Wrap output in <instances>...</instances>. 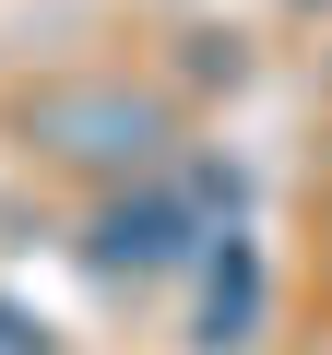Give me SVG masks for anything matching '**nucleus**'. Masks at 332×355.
Wrapping results in <instances>:
<instances>
[{
    "label": "nucleus",
    "instance_id": "f03ea898",
    "mask_svg": "<svg viewBox=\"0 0 332 355\" xmlns=\"http://www.w3.org/2000/svg\"><path fill=\"white\" fill-rule=\"evenodd\" d=\"M261 331V249L226 225V249H214V284H202V343L226 355V343H249Z\"/></svg>",
    "mask_w": 332,
    "mask_h": 355
},
{
    "label": "nucleus",
    "instance_id": "7ed1b4c3",
    "mask_svg": "<svg viewBox=\"0 0 332 355\" xmlns=\"http://www.w3.org/2000/svg\"><path fill=\"white\" fill-rule=\"evenodd\" d=\"M48 130H95V142H83L95 166L154 154V107H131V95H48Z\"/></svg>",
    "mask_w": 332,
    "mask_h": 355
},
{
    "label": "nucleus",
    "instance_id": "f257e3e1",
    "mask_svg": "<svg viewBox=\"0 0 332 355\" xmlns=\"http://www.w3.org/2000/svg\"><path fill=\"white\" fill-rule=\"evenodd\" d=\"M179 249H190V202H179V190H142V202H119V214L95 225V261H107V272H166Z\"/></svg>",
    "mask_w": 332,
    "mask_h": 355
}]
</instances>
